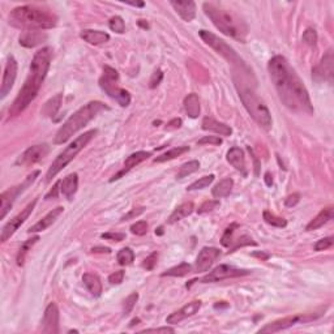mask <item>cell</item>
Returning a JSON list of instances; mask_svg holds the SVG:
<instances>
[{
	"mask_svg": "<svg viewBox=\"0 0 334 334\" xmlns=\"http://www.w3.org/2000/svg\"><path fill=\"white\" fill-rule=\"evenodd\" d=\"M214 178L216 176L212 174V175H206V176H202V178H200L199 180H196L195 183H192L191 185H188L187 191H196V190H204V188L209 187V185L212 184V183L214 182Z\"/></svg>",
	"mask_w": 334,
	"mask_h": 334,
	"instance_id": "40",
	"label": "cell"
},
{
	"mask_svg": "<svg viewBox=\"0 0 334 334\" xmlns=\"http://www.w3.org/2000/svg\"><path fill=\"white\" fill-rule=\"evenodd\" d=\"M138 300V294L137 293H132V294L130 295V297L126 298V300L123 302V312L124 315H128L131 314V311L133 309V307L136 305V303H137Z\"/></svg>",
	"mask_w": 334,
	"mask_h": 334,
	"instance_id": "43",
	"label": "cell"
},
{
	"mask_svg": "<svg viewBox=\"0 0 334 334\" xmlns=\"http://www.w3.org/2000/svg\"><path fill=\"white\" fill-rule=\"evenodd\" d=\"M50 153V147L47 144H39L33 145V147L28 148L25 152L21 154L16 161V164L18 166H30L37 162L42 161L45 157Z\"/></svg>",
	"mask_w": 334,
	"mask_h": 334,
	"instance_id": "15",
	"label": "cell"
},
{
	"mask_svg": "<svg viewBox=\"0 0 334 334\" xmlns=\"http://www.w3.org/2000/svg\"><path fill=\"white\" fill-rule=\"evenodd\" d=\"M162 78H163V73H162L161 69H158V71H156V72L152 75V78H150V88L154 89V88L158 87L159 84H161Z\"/></svg>",
	"mask_w": 334,
	"mask_h": 334,
	"instance_id": "52",
	"label": "cell"
},
{
	"mask_svg": "<svg viewBox=\"0 0 334 334\" xmlns=\"http://www.w3.org/2000/svg\"><path fill=\"white\" fill-rule=\"evenodd\" d=\"M128 4L133 7H144V3H128Z\"/></svg>",
	"mask_w": 334,
	"mask_h": 334,
	"instance_id": "61",
	"label": "cell"
},
{
	"mask_svg": "<svg viewBox=\"0 0 334 334\" xmlns=\"http://www.w3.org/2000/svg\"><path fill=\"white\" fill-rule=\"evenodd\" d=\"M150 156H152V153L149 152H136L133 153V154H131V156L126 159V162H124L123 169H121L119 173H116L113 178L110 179V182L113 183L115 182V180H119L120 178H123L126 174H128L131 170H132L133 167H136L137 164L141 163V162L147 161Z\"/></svg>",
	"mask_w": 334,
	"mask_h": 334,
	"instance_id": "19",
	"label": "cell"
},
{
	"mask_svg": "<svg viewBox=\"0 0 334 334\" xmlns=\"http://www.w3.org/2000/svg\"><path fill=\"white\" fill-rule=\"evenodd\" d=\"M61 101H63V94L58 93V94L54 95L52 98H50L49 101L44 105V107L40 110V114L46 116V118H52V116H55L59 111V109H60Z\"/></svg>",
	"mask_w": 334,
	"mask_h": 334,
	"instance_id": "30",
	"label": "cell"
},
{
	"mask_svg": "<svg viewBox=\"0 0 334 334\" xmlns=\"http://www.w3.org/2000/svg\"><path fill=\"white\" fill-rule=\"evenodd\" d=\"M182 124H183L182 119H180V118H175V119H173V120L169 121V123H167L166 130H176V128L182 127Z\"/></svg>",
	"mask_w": 334,
	"mask_h": 334,
	"instance_id": "56",
	"label": "cell"
},
{
	"mask_svg": "<svg viewBox=\"0 0 334 334\" xmlns=\"http://www.w3.org/2000/svg\"><path fill=\"white\" fill-rule=\"evenodd\" d=\"M9 24L18 29L44 30L51 29L58 24V17L49 9L35 6L17 7L9 13Z\"/></svg>",
	"mask_w": 334,
	"mask_h": 334,
	"instance_id": "3",
	"label": "cell"
},
{
	"mask_svg": "<svg viewBox=\"0 0 334 334\" xmlns=\"http://www.w3.org/2000/svg\"><path fill=\"white\" fill-rule=\"evenodd\" d=\"M199 34L200 37H201V39L204 40L207 46H211L217 54L221 55L222 58H225L228 63H233V64H236V66L243 67V68H247V66H245L244 61L240 59L239 55L236 54L235 50H234L230 45L226 44L225 40L221 39L219 37H217V35L213 34L212 32H207V30H204V29L200 30Z\"/></svg>",
	"mask_w": 334,
	"mask_h": 334,
	"instance_id": "9",
	"label": "cell"
},
{
	"mask_svg": "<svg viewBox=\"0 0 334 334\" xmlns=\"http://www.w3.org/2000/svg\"><path fill=\"white\" fill-rule=\"evenodd\" d=\"M227 162L233 167H235V170L242 171L243 174H245V158H244V153L240 148H231L227 152Z\"/></svg>",
	"mask_w": 334,
	"mask_h": 334,
	"instance_id": "27",
	"label": "cell"
},
{
	"mask_svg": "<svg viewBox=\"0 0 334 334\" xmlns=\"http://www.w3.org/2000/svg\"><path fill=\"white\" fill-rule=\"evenodd\" d=\"M102 238L107 240H113V242H121L126 239V234L123 233H107L102 234Z\"/></svg>",
	"mask_w": 334,
	"mask_h": 334,
	"instance_id": "51",
	"label": "cell"
},
{
	"mask_svg": "<svg viewBox=\"0 0 334 334\" xmlns=\"http://www.w3.org/2000/svg\"><path fill=\"white\" fill-rule=\"evenodd\" d=\"M254 256H257V257H260V259H262V260H266L269 257V255L268 254H260V252H255L254 254Z\"/></svg>",
	"mask_w": 334,
	"mask_h": 334,
	"instance_id": "60",
	"label": "cell"
},
{
	"mask_svg": "<svg viewBox=\"0 0 334 334\" xmlns=\"http://www.w3.org/2000/svg\"><path fill=\"white\" fill-rule=\"evenodd\" d=\"M221 145L222 144V138L218 137V136H205L199 141V145Z\"/></svg>",
	"mask_w": 334,
	"mask_h": 334,
	"instance_id": "49",
	"label": "cell"
},
{
	"mask_svg": "<svg viewBox=\"0 0 334 334\" xmlns=\"http://www.w3.org/2000/svg\"><path fill=\"white\" fill-rule=\"evenodd\" d=\"M124 280V272L123 270H118L115 273L110 274L109 276V282L111 285H120Z\"/></svg>",
	"mask_w": 334,
	"mask_h": 334,
	"instance_id": "50",
	"label": "cell"
},
{
	"mask_svg": "<svg viewBox=\"0 0 334 334\" xmlns=\"http://www.w3.org/2000/svg\"><path fill=\"white\" fill-rule=\"evenodd\" d=\"M199 169H200V162L199 161L187 162V163L182 164V167H180L179 173L176 174V179L185 178V176H188V175H191V174L199 171Z\"/></svg>",
	"mask_w": 334,
	"mask_h": 334,
	"instance_id": "37",
	"label": "cell"
},
{
	"mask_svg": "<svg viewBox=\"0 0 334 334\" xmlns=\"http://www.w3.org/2000/svg\"><path fill=\"white\" fill-rule=\"evenodd\" d=\"M95 135H97V130H90L88 131V132L84 133V135L76 137L75 140H73V141L71 142V144H69L68 147H67L66 149H64L63 152L56 157V158H55V161L52 162L49 171H47L46 174V182L47 183L51 182L52 178H55V176L58 175V174L63 170L64 167H66L69 162L72 161V159L77 156L78 153H80L84 148L89 144V141L94 137Z\"/></svg>",
	"mask_w": 334,
	"mask_h": 334,
	"instance_id": "6",
	"label": "cell"
},
{
	"mask_svg": "<svg viewBox=\"0 0 334 334\" xmlns=\"http://www.w3.org/2000/svg\"><path fill=\"white\" fill-rule=\"evenodd\" d=\"M77 188L78 175L76 173L69 174V175H67L60 182V192L63 193V196L66 197L67 200H69V201L73 199L75 193L77 192Z\"/></svg>",
	"mask_w": 334,
	"mask_h": 334,
	"instance_id": "24",
	"label": "cell"
},
{
	"mask_svg": "<svg viewBox=\"0 0 334 334\" xmlns=\"http://www.w3.org/2000/svg\"><path fill=\"white\" fill-rule=\"evenodd\" d=\"M38 240H39V236H34V238H32V239L26 240V242L21 245L20 249H18V254H17V265L18 266L24 265V262H25V259H26V256H28V254H29V251L32 249V247L38 242Z\"/></svg>",
	"mask_w": 334,
	"mask_h": 334,
	"instance_id": "35",
	"label": "cell"
},
{
	"mask_svg": "<svg viewBox=\"0 0 334 334\" xmlns=\"http://www.w3.org/2000/svg\"><path fill=\"white\" fill-rule=\"evenodd\" d=\"M64 212V207L63 206H56L55 209H52L51 212H49V213L46 214V216L44 217V218L40 219V221H38L35 225H33L32 227L28 230V233H40V231H45L46 228H49L50 226L54 223L56 219L60 217V214Z\"/></svg>",
	"mask_w": 334,
	"mask_h": 334,
	"instance_id": "22",
	"label": "cell"
},
{
	"mask_svg": "<svg viewBox=\"0 0 334 334\" xmlns=\"http://www.w3.org/2000/svg\"><path fill=\"white\" fill-rule=\"evenodd\" d=\"M37 201H38L37 199L33 200L30 204H28L25 207H24L23 211H21L17 216H15L13 218L11 219V221L7 222L6 225H4V227L2 228V235H0V240H2V243L7 242V240H8L9 238H11V236L21 227V225H23L24 222L29 218V216L32 214L33 209L35 207Z\"/></svg>",
	"mask_w": 334,
	"mask_h": 334,
	"instance_id": "12",
	"label": "cell"
},
{
	"mask_svg": "<svg viewBox=\"0 0 334 334\" xmlns=\"http://www.w3.org/2000/svg\"><path fill=\"white\" fill-rule=\"evenodd\" d=\"M265 182H266V185H269V187H270V185L273 184V179H272L270 173H266L265 174Z\"/></svg>",
	"mask_w": 334,
	"mask_h": 334,
	"instance_id": "59",
	"label": "cell"
},
{
	"mask_svg": "<svg viewBox=\"0 0 334 334\" xmlns=\"http://www.w3.org/2000/svg\"><path fill=\"white\" fill-rule=\"evenodd\" d=\"M233 187H234L233 179L226 178L223 179V180H221V182L213 188L212 195H213L214 199H222V197H226L230 195L231 191H233Z\"/></svg>",
	"mask_w": 334,
	"mask_h": 334,
	"instance_id": "33",
	"label": "cell"
},
{
	"mask_svg": "<svg viewBox=\"0 0 334 334\" xmlns=\"http://www.w3.org/2000/svg\"><path fill=\"white\" fill-rule=\"evenodd\" d=\"M38 175H39V171H33L21 184L9 188V190L4 191V192L0 195V212H2L0 217H2V218H4V217L7 216V213L11 211L12 205H13L15 200L17 199L18 195L23 193L26 188H29L30 185L35 182V179L38 178Z\"/></svg>",
	"mask_w": 334,
	"mask_h": 334,
	"instance_id": "10",
	"label": "cell"
},
{
	"mask_svg": "<svg viewBox=\"0 0 334 334\" xmlns=\"http://www.w3.org/2000/svg\"><path fill=\"white\" fill-rule=\"evenodd\" d=\"M60 182H61V180L56 182V184L54 185V188H52V190L50 191L49 193H47L46 196H45V200H50L51 197H52V199H56V197H58V192L60 191Z\"/></svg>",
	"mask_w": 334,
	"mask_h": 334,
	"instance_id": "55",
	"label": "cell"
},
{
	"mask_svg": "<svg viewBox=\"0 0 334 334\" xmlns=\"http://www.w3.org/2000/svg\"><path fill=\"white\" fill-rule=\"evenodd\" d=\"M201 126L204 131H211V132L218 133V135L222 136H231V133H233V130H231L230 126H227V124L225 123H221V121L216 120V119L213 118H209V116L204 118Z\"/></svg>",
	"mask_w": 334,
	"mask_h": 334,
	"instance_id": "25",
	"label": "cell"
},
{
	"mask_svg": "<svg viewBox=\"0 0 334 334\" xmlns=\"http://www.w3.org/2000/svg\"><path fill=\"white\" fill-rule=\"evenodd\" d=\"M42 331L50 334L59 333V309L55 303H50L42 320Z\"/></svg>",
	"mask_w": 334,
	"mask_h": 334,
	"instance_id": "18",
	"label": "cell"
},
{
	"mask_svg": "<svg viewBox=\"0 0 334 334\" xmlns=\"http://www.w3.org/2000/svg\"><path fill=\"white\" fill-rule=\"evenodd\" d=\"M262 217H264V221L268 223V225L270 226H274V227H286L287 226V221H286L285 218H281V217H277L274 216L273 213H270V212L265 211L264 213H262Z\"/></svg>",
	"mask_w": 334,
	"mask_h": 334,
	"instance_id": "39",
	"label": "cell"
},
{
	"mask_svg": "<svg viewBox=\"0 0 334 334\" xmlns=\"http://www.w3.org/2000/svg\"><path fill=\"white\" fill-rule=\"evenodd\" d=\"M93 254H110V248H106V247H95L92 249Z\"/></svg>",
	"mask_w": 334,
	"mask_h": 334,
	"instance_id": "58",
	"label": "cell"
},
{
	"mask_svg": "<svg viewBox=\"0 0 334 334\" xmlns=\"http://www.w3.org/2000/svg\"><path fill=\"white\" fill-rule=\"evenodd\" d=\"M184 110L190 118L195 119L200 115V101L197 94L191 93L184 98Z\"/></svg>",
	"mask_w": 334,
	"mask_h": 334,
	"instance_id": "32",
	"label": "cell"
},
{
	"mask_svg": "<svg viewBox=\"0 0 334 334\" xmlns=\"http://www.w3.org/2000/svg\"><path fill=\"white\" fill-rule=\"evenodd\" d=\"M251 270L247 269H238L230 265H219L214 268L207 276L202 277L200 282L201 283H211V282H219V281L228 280V278H236V277L248 276Z\"/></svg>",
	"mask_w": 334,
	"mask_h": 334,
	"instance_id": "13",
	"label": "cell"
},
{
	"mask_svg": "<svg viewBox=\"0 0 334 334\" xmlns=\"http://www.w3.org/2000/svg\"><path fill=\"white\" fill-rule=\"evenodd\" d=\"M170 4L175 9L176 13L187 23H190L196 17V4H195V2H191V0H188V2H175V0H173V2H170Z\"/></svg>",
	"mask_w": 334,
	"mask_h": 334,
	"instance_id": "23",
	"label": "cell"
},
{
	"mask_svg": "<svg viewBox=\"0 0 334 334\" xmlns=\"http://www.w3.org/2000/svg\"><path fill=\"white\" fill-rule=\"evenodd\" d=\"M107 110V106H105L102 102L99 101H92L89 103H87L85 106H82L81 109H78L73 115L69 116L67 119L66 123L59 128V131L56 132L54 138L55 145H61L64 142H67L69 138L72 137L75 133H77L81 128H84L89 123L90 120L98 115L101 111Z\"/></svg>",
	"mask_w": 334,
	"mask_h": 334,
	"instance_id": "5",
	"label": "cell"
},
{
	"mask_svg": "<svg viewBox=\"0 0 334 334\" xmlns=\"http://www.w3.org/2000/svg\"><path fill=\"white\" fill-rule=\"evenodd\" d=\"M16 77H17V61L11 55L8 60H7L3 73V80H2V87H0V97H2V99L6 98L8 93L11 92V89L13 88V84L16 81Z\"/></svg>",
	"mask_w": 334,
	"mask_h": 334,
	"instance_id": "16",
	"label": "cell"
},
{
	"mask_svg": "<svg viewBox=\"0 0 334 334\" xmlns=\"http://www.w3.org/2000/svg\"><path fill=\"white\" fill-rule=\"evenodd\" d=\"M235 228H238V223H231L227 228H226L225 234L222 236L221 243L223 247H230L233 244V235L235 233Z\"/></svg>",
	"mask_w": 334,
	"mask_h": 334,
	"instance_id": "42",
	"label": "cell"
},
{
	"mask_svg": "<svg viewBox=\"0 0 334 334\" xmlns=\"http://www.w3.org/2000/svg\"><path fill=\"white\" fill-rule=\"evenodd\" d=\"M221 256V251L214 247H204L200 251L199 256L196 259V272L197 273H205L212 268L218 257Z\"/></svg>",
	"mask_w": 334,
	"mask_h": 334,
	"instance_id": "17",
	"label": "cell"
},
{
	"mask_svg": "<svg viewBox=\"0 0 334 334\" xmlns=\"http://www.w3.org/2000/svg\"><path fill=\"white\" fill-rule=\"evenodd\" d=\"M202 8H204L205 15L211 18L212 23L214 24V26L219 32L223 33L227 37L234 38V39L244 42L248 33L247 25L244 24V21H242L238 16L234 15L233 12L216 6L213 3H204Z\"/></svg>",
	"mask_w": 334,
	"mask_h": 334,
	"instance_id": "4",
	"label": "cell"
},
{
	"mask_svg": "<svg viewBox=\"0 0 334 334\" xmlns=\"http://www.w3.org/2000/svg\"><path fill=\"white\" fill-rule=\"evenodd\" d=\"M82 282L93 297H99L102 294V282L97 274L85 273L82 276Z\"/></svg>",
	"mask_w": 334,
	"mask_h": 334,
	"instance_id": "29",
	"label": "cell"
},
{
	"mask_svg": "<svg viewBox=\"0 0 334 334\" xmlns=\"http://www.w3.org/2000/svg\"><path fill=\"white\" fill-rule=\"evenodd\" d=\"M303 42L307 45H309V46H315L317 42L316 30L312 29V28H308V29L305 30V32L303 33Z\"/></svg>",
	"mask_w": 334,
	"mask_h": 334,
	"instance_id": "45",
	"label": "cell"
},
{
	"mask_svg": "<svg viewBox=\"0 0 334 334\" xmlns=\"http://www.w3.org/2000/svg\"><path fill=\"white\" fill-rule=\"evenodd\" d=\"M141 333H174V329L169 328V326H164V328L145 329V330H141Z\"/></svg>",
	"mask_w": 334,
	"mask_h": 334,
	"instance_id": "54",
	"label": "cell"
},
{
	"mask_svg": "<svg viewBox=\"0 0 334 334\" xmlns=\"http://www.w3.org/2000/svg\"><path fill=\"white\" fill-rule=\"evenodd\" d=\"M200 308H201V302H200V300H193V302L188 303L184 307H182L179 311L171 314L170 316L166 319V323L171 324V325H175V324H179L180 321H183V320L188 319V317L197 314Z\"/></svg>",
	"mask_w": 334,
	"mask_h": 334,
	"instance_id": "20",
	"label": "cell"
},
{
	"mask_svg": "<svg viewBox=\"0 0 334 334\" xmlns=\"http://www.w3.org/2000/svg\"><path fill=\"white\" fill-rule=\"evenodd\" d=\"M238 92H239V97L242 99L243 105H244L245 110L252 116V119L264 130H270L273 120H272L270 111L266 107V105L249 88L238 87Z\"/></svg>",
	"mask_w": 334,
	"mask_h": 334,
	"instance_id": "7",
	"label": "cell"
},
{
	"mask_svg": "<svg viewBox=\"0 0 334 334\" xmlns=\"http://www.w3.org/2000/svg\"><path fill=\"white\" fill-rule=\"evenodd\" d=\"M187 152H190V147L173 148V149L167 150L166 153H163V154H161V156L157 157V158L154 159V162H156V163H162V162L171 161V159L178 158V157H180L182 154H184V153H187Z\"/></svg>",
	"mask_w": 334,
	"mask_h": 334,
	"instance_id": "34",
	"label": "cell"
},
{
	"mask_svg": "<svg viewBox=\"0 0 334 334\" xmlns=\"http://www.w3.org/2000/svg\"><path fill=\"white\" fill-rule=\"evenodd\" d=\"M109 26L110 29L118 33V34H123L126 32V23H124V20L120 16H114V17L110 18Z\"/></svg>",
	"mask_w": 334,
	"mask_h": 334,
	"instance_id": "41",
	"label": "cell"
},
{
	"mask_svg": "<svg viewBox=\"0 0 334 334\" xmlns=\"http://www.w3.org/2000/svg\"><path fill=\"white\" fill-rule=\"evenodd\" d=\"M142 212H144V207H137V209H133V211H131L130 213L126 214V216H124L123 218H121V221H128V219L133 218V217L140 216V214H141Z\"/></svg>",
	"mask_w": 334,
	"mask_h": 334,
	"instance_id": "57",
	"label": "cell"
},
{
	"mask_svg": "<svg viewBox=\"0 0 334 334\" xmlns=\"http://www.w3.org/2000/svg\"><path fill=\"white\" fill-rule=\"evenodd\" d=\"M218 206H219L218 200H207V201H205L204 204L197 209V213L199 214L209 213V212H213L214 209H217Z\"/></svg>",
	"mask_w": 334,
	"mask_h": 334,
	"instance_id": "44",
	"label": "cell"
},
{
	"mask_svg": "<svg viewBox=\"0 0 334 334\" xmlns=\"http://www.w3.org/2000/svg\"><path fill=\"white\" fill-rule=\"evenodd\" d=\"M80 37L90 45H102L110 40V35L101 30L85 29L80 33Z\"/></svg>",
	"mask_w": 334,
	"mask_h": 334,
	"instance_id": "28",
	"label": "cell"
},
{
	"mask_svg": "<svg viewBox=\"0 0 334 334\" xmlns=\"http://www.w3.org/2000/svg\"><path fill=\"white\" fill-rule=\"evenodd\" d=\"M119 73L116 69L109 66L103 67V75L99 78V87L109 95L110 98L115 99L121 107H127L131 103V95L126 89L118 85Z\"/></svg>",
	"mask_w": 334,
	"mask_h": 334,
	"instance_id": "8",
	"label": "cell"
},
{
	"mask_svg": "<svg viewBox=\"0 0 334 334\" xmlns=\"http://www.w3.org/2000/svg\"><path fill=\"white\" fill-rule=\"evenodd\" d=\"M331 245H333V236H328V238L317 240L315 244V251H325L330 248Z\"/></svg>",
	"mask_w": 334,
	"mask_h": 334,
	"instance_id": "47",
	"label": "cell"
},
{
	"mask_svg": "<svg viewBox=\"0 0 334 334\" xmlns=\"http://www.w3.org/2000/svg\"><path fill=\"white\" fill-rule=\"evenodd\" d=\"M51 58L52 50L50 47H44L42 50L35 52L34 58L30 63L29 76L25 80V84L18 92L13 103L9 107V118H15V116L20 115L24 110L34 101L45 78H46L47 72H49Z\"/></svg>",
	"mask_w": 334,
	"mask_h": 334,
	"instance_id": "2",
	"label": "cell"
},
{
	"mask_svg": "<svg viewBox=\"0 0 334 334\" xmlns=\"http://www.w3.org/2000/svg\"><path fill=\"white\" fill-rule=\"evenodd\" d=\"M193 209H195V206H193V202H191V201L179 205L175 211L171 213V216L169 217V223H171V225H173V223H176V222L182 221L183 218H185V217H188L192 214Z\"/></svg>",
	"mask_w": 334,
	"mask_h": 334,
	"instance_id": "31",
	"label": "cell"
},
{
	"mask_svg": "<svg viewBox=\"0 0 334 334\" xmlns=\"http://www.w3.org/2000/svg\"><path fill=\"white\" fill-rule=\"evenodd\" d=\"M192 270V266L187 262H182V264H179L178 266H174V268L169 269L164 273H162V277H183L187 276L188 273H191Z\"/></svg>",
	"mask_w": 334,
	"mask_h": 334,
	"instance_id": "36",
	"label": "cell"
},
{
	"mask_svg": "<svg viewBox=\"0 0 334 334\" xmlns=\"http://www.w3.org/2000/svg\"><path fill=\"white\" fill-rule=\"evenodd\" d=\"M299 201H300V193H293V195L286 197L285 205L287 207H293L295 206V205L299 204Z\"/></svg>",
	"mask_w": 334,
	"mask_h": 334,
	"instance_id": "53",
	"label": "cell"
},
{
	"mask_svg": "<svg viewBox=\"0 0 334 334\" xmlns=\"http://www.w3.org/2000/svg\"><path fill=\"white\" fill-rule=\"evenodd\" d=\"M333 216H334L333 206L325 207V209H323V211L320 212V213L317 214V216L315 217L311 222H309L308 225H307V227H305V230L314 231V230H317V228H320V227H323L325 223H328L330 219H333Z\"/></svg>",
	"mask_w": 334,
	"mask_h": 334,
	"instance_id": "26",
	"label": "cell"
},
{
	"mask_svg": "<svg viewBox=\"0 0 334 334\" xmlns=\"http://www.w3.org/2000/svg\"><path fill=\"white\" fill-rule=\"evenodd\" d=\"M157 260H158V254H157V252H153L152 255H149V256L144 260V264H142V266H144L147 270H153L157 264Z\"/></svg>",
	"mask_w": 334,
	"mask_h": 334,
	"instance_id": "48",
	"label": "cell"
},
{
	"mask_svg": "<svg viewBox=\"0 0 334 334\" xmlns=\"http://www.w3.org/2000/svg\"><path fill=\"white\" fill-rule=\"evenodd\" d=\"M47 40V34L42 30H26V32L21 33L18 37V42L21 46L26 47V49H33Z\"/></svg>",
	"mask_w": 334,
	"mask_h": 334,
	"instance_id": "21",
	"label": "cell"
},
{
	"mask_svg": "<svg viewBox=\"0 0 334 334\" xmlns=\"http://www.w3.org/2000/svg\"><path fill=\"white\" fill-rule=\"evenodd\" d=\"M334 59H333V51L329 50L323 59L320 60V63L312 69V78L316 82H333V75H334Z\"/></svg>",
	"mask_w": 334,
	"mask_h": 334,
	"instance_id": "14",
	"label": "cell"
},
{
	"mask_svg": "<svg viewBox=\"0 0 334 334\" xmlns=\"http://www.w3.org/2000/svg\"><path fill=\"white\" fill-rule=\"evenodd\" d=\"M320 314L317 315H297V316H288V317H283V319L276 320L273 323L266 324L264 328H261L259 330V333H277V331L285 330V329L291 328V326L297 325V324L300 323H307V321H312L316 317H319Z\"/></svg>",
	"mask_w": 334,
	"mask_h": 334,
	"instance_id": "11",
	"label": "cell"
},
{
	"mask_svg": "<svg viewBox=\"0 0 334 334\" xmlns=\"http://www.w3.org/2000/svg\"><path fill=\"white\" fill-rule=\"evenodd\" d=\"M131 233L135 235L142 236L148 233V223L145 221H138L131 226Z\"/></svg>",
	"mask_w": 334,
	"mask_h": 334,
	"instance_id": "46",
	"label": "cell"
},
{
	"mask_svg": "<svg viewBox=\"0 0 334 334\" xmlns=\"http://www.w3.org/2000/svg\"><path fill=\"white\" fill-rule=\"evenodd\" d=\"M133 261H135V252H133L131 248L126 247V248H121V249L119 251L118 262L120 264V265L123 266L131 265Z\"/></svg>",
	"mask_w": 334,
	"mask_h": 334,
	"instance_id": "38",
	"label": "cell"
},
{
	"mask_svg": "<svg viewBox=\"0 0 334 334\" xmlns=\"http://www.w3.org/2000/svg\"><path fill=\"white\" fill-rule=\"evenodd\" d=\"M268 71L278 97L287 109L294 113L314 114L308 90L286 58L281 55L273 56L269 60Z\"/></svg>",
	"mask_w": 334,
	"mask_h": 334,
	"instance_id": "1",
	"label": "cell"
}]
</instances>
